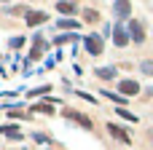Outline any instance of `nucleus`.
<instances>
[{
    "label": "nucleus",
    "instance_id": "obj_1",
    "mask_svg": "<svg viewBox=\"0 0 153 150\" xmlns=\"http://www.w3.org/2000/svg\"><path fill=\"white\" fill-rule=\"evenodd\" d=\"M86 48H89L91 56L102 54V40H100V35H89V38H86Z\"/></svg>",
    "mask_w": 153,
    "mask_h": 150
},
{
    "label": "nucleus",
    "instance_id": "obj_2",
    "mask_svg": "<svg viewBox=\"0 0 153 150\" xmlns=\"http://www.w3.org/2000/svg\"><path fill=\"white\" fill-rule=\"evenodd\" d=\"M129 38H132L134 43H143V38H145V32H143V27H140V21H129Z\"/></svg>",
    "mask_w": 153,
    "mask_h": 150
},
{
    "label": "nucleus",
    "instance_id": "obj_3",
    "mask_svg": "<svg viewBox=\"0 0 153 150\" xmlns=\"http://www.w3.org/2000/svg\"><path fill=\"white\" fill-rule=\"evenodd\" d=\"M118 89H121V94H126V97H134V94L140 91V86H137L134 81H121V86H118Z\"/></svg>",
    "mask_w": 153,
    "mask_h": 150
},
{
    "label": "nucleus",
    "instance_id": "obj_4",
    "mask_svg": "<svg viewBox=\"0 0 153 150\" xmlns=\"http://www.w3.org/2000/svg\"><path fill=\"white\" fill-rule=\"evenodd\" d=\"M65 115H67V118H73V121H78V123H81L83 129H91V121H89L86 115H81V113H75V110H67Z\"/></svg>",
    "mask_w": 153,
    "mask_h": 150
},
{
    "label": "nucleus",
    "instance_id": "obj_5",
    "mask_svg": "<svg viewBox=\"0 0 153 150\" xmlns=\"http://www.w3.org/2000/svg\"><path fill=\"white\" fill-rule=\"evenodd\" d=\"M108 132H110L116 140H121V142H132V140H129V134H126L121 126H116V123H110V126H108Z\"/></svg>",
    "mask_w": 153,
    "mask_h": 150
},
{
    "label": "nucleus",
    "instance_id": "obj_6",
    "mask_svg": "<svg viewBox=\"0 0 153 150\" xmlns=\"http://www.w3.org/2000/svg\"><path fill=\"white\" fill-rule=\"evenodd\" d=\"M113 40H116L118 46H126V43H129V35L124 32V27H113Z\"/></svg>",
    "mask_w": 153,
    "mask_h": 150
},
{
    "label": "nucleus",
    "instance_id": "obj_7",
    "mask_svg": "<svg viewBox=\"0 0 153 150\" xmlns=\"http://www.w3.org/2000/svg\"><path fill=\"white\" fill-rule=\"evenodd\" d=\"M40 21H46V13L43 11H30L27 13V24H40Z\"/></svg>",
    "mask_w": 153,
    "mask_h": 150
},
{
    "label": "nucleus",
    "instance_id": "obj_8",
    "mask_svg": "<svg viewBox=\"0 0 153 150\" xmlns=\"http://www.w3.org/2000/svg\"><path fill=\"white\" fill-rule=\"evenodd\" d=\"M56 8H59V11H62V13H70V16H73V13H75V11H78V8H75V3H73V0H62V3H59V5H56Z\"/></svg>",
    "mask_w": 153,
    "mask_h": 150
},
{
    "label": "nucleus",
    "instance_id": "obj_9",
    "mask_svg": "<svg viewBox=\"0 0 153 150\" xmlns=\"http://www.w3.org/2000/svg\"><path fill=\"white\" fill-rule=\"evenodd\" d=\"M116 13L118 16H129V0H116Z\"/></svg>",
    "mask_w": 153,
    "mask_h": 150
},
{
    "label": "nucleus",
    "instance_id": "obj_10",
    "mask_svg": "<svg viewBox=\"0 0 153 150\" xmlns=\"http://www.w3.org/2000/svg\"><path fill=\"white\" fill-rule=\"evenodd\" d=\"M97 75H100V78H105V81H110V78L116 75V70H113V67H102V70H97Z\"/></svg>",
    "mask_w": 153,
    "mask_h": 150
},
{
    "label": "nucleus",
    "instance_id": "obj_11",
    "mask_svg": "<svg viewBox=\"0 0 153 150\" xmlns=\"http://www.w3.org/2000/svg\"><path fill=\"white\" fill-rule=\"evenodd\" d=\"M83 16H86V21H97V19H100V13H97V11H91V8H89Z\"/></svg>",
    "mask_w": 153,
    "mask_h": 150
},
{
    "label": "nucleus",
    "instance_id": "obj_12",
    "mask_svg": "<svg viewBox=\"0 0 153 150\" xmlns=\"http://www.w3.org/2000/svg\"><path fill=\"white\" fill-rule=\"evenodd\" d=\"M140 67H143V72H145V75H153V62H143Z\"/></svg>",
    "mask_w": 153,
    "mask_h": 150
},
{
    "label": "nucleus",
    "instance_id": "obj_13",
    "mask_svg": "<svg viewBox=\"0 0 153 150\" xmlns=\"http://www.w3.org/2000/svg\"><path fill=\"white\" fill-rule=\"evenodd\" d=\"M59 27H65V30H67V27H70V30H75V27H78V24H75V21H73V19H70V21H67V19H65V21H59Z\"/></svg>",
    "mask_w": 153,
    "mask_h": 150
},
{
    "label": "nucleus",
    "instance_id": "obj_14",
    "mask_svg": "<svg viewBox=\"0 0 153 150\" xmlns=\"http://www.w3.org/2000/svg\"><path fill=\"white\" fill-rule=\"evenodd\" d=\"M35 110H40V113H48V115H51V105H35Z\"/></svg>",
    "mask_w": 153,
    "mask_h": 150
},
{
    "label": "nucleus",
    "instance_id": "obj_15",
    "mask_svg": "<svg viewBox=\"0 0 153 150\" xmlns=\"http://www.w3.org/2000/svg\"><path fill=\"white\" fill-rule=\"evenodd\" d=\"M118 115H124V118H126V121H137V118H134V115H132V113H126V110H118Z\"/></svg>",
    "mask_w": 153,
    "mask_h": 150
}]
</instances>
